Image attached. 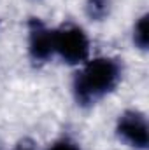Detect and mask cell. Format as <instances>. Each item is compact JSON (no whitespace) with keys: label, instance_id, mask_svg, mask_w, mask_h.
Returning <instances> with one entry per match:
<instances>
[{"label":"cell","instance_id":"cell-6","mask_svg":"<svg viewBox=\"0 0 149 150\" xmlns=\"http://www.w3.org/2000/svg\"><path fill=\"white\" fill-rule=\"evenodd\" d=\"M132 44L137 51L146 52L149 49V14L142 12L132 25Z\"/></svg>","mask_w":149,"mask_h":150},{"label":"cell","instance_id":"cell-1","mask_svg":"<svg viewBox=\"0 0 149 150\" xmlns=\"http://www.w3.org/2000/svg\"><path fill=\"white\" fill-rule=\"evenodd\" d=\"M125 77L123 59L114 56H93L77 67L70 93L75 105L81 108H93L117 91Z\"/></svg>","mask_w":149,"mask_h":150},{"label":"cell","instance_id":"cell-2","mask_svg":"<svg viewBox=\"0 0 149 150\" xmlns=\"http://www.w3.org/2000/svg\"><path fill=\"white\" fill-rule=\"evenodd\" d=\"M54 32V58L63 65L81 67L91 58V38L77 23H63L53 28Z\"/></svg>","mask_w":149,"mask_h":150},{"label":"cell","instance_id":"cell-4","mask_svg":"<svg viewBox=\"0 0 149 150\" xmlns=\"http://www.w3.org/2000/svg\"><path fill=\"white\" fill-rule=\"evenodd\" d=\"M27 54L37 67L54 59V32L35 16L27 21Z\"/></svg>","mask_w":149,"mask_h":150},{"label":"cell","instance_id":"cell-8","mask_svg":"<svg viewBox=\"0 0 149 150\" xmlns=\"http://www.w3.org/2000/svg\"><path fill=\"white\" fill-rule=\"evenodd\" d=\"M18 150H34V149H30V147H19Z\"/></svg>","mask_w":149,"mask_h":150},{"label":"cell","instance_id":"cell-3","mask_svg":"<svg viewBox=\"0 0 149 150\" xmlns=\"http://www.w3.org/2000/svg\"><path fill=\"white\" fill-rule=\"evenodd\" d=\"M114 134L121 145L132 150H148L149 124L146 113L139 108H126L116 117Z\"/></svg>","mask_w":149,"mask_h":150},{"label":"cell","instance_id":"cell-7","mask_svg":"<svg viewBox=\"0 0 149 150\" xmlns=\"http://www.w3.org/2000/svg\"><path fill=\"white\" fill-rule=\"evenodd\" d=\"M44 150H82V147H81V143L77 140H74L72 136L63 134V136L53 140Z\"/></svg>","mask_w":149,"mask_h":150},{"label":"cell","instance_id":"cell-5","mask_svg":"<svg viewBox=\"0 0 149 150\" xmlns=\"http://www.w3.org/2000/svg\"><path fill=\"white\" fill-rule=\"evenodd\" d=\"M114 0H84L82 11L91 23H104L111 18Z\"/></svg>","mask_w":149,"mask_h":150}]
</instances>
